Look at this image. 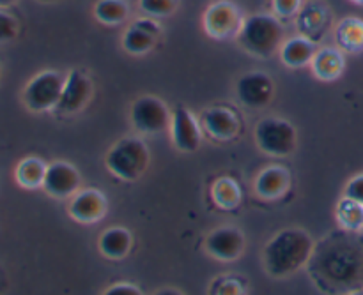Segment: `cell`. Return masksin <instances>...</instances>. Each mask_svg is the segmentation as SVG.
Returning a JSON list of instances; mask_svg holds the SVG:
<instances>
[{
	"instance_id": "obj_8",
	"label": "cell",
	"mask_w": 363,
	"mask_h": 295,
	"mask_svg": "<svg viewBox=\"0 0 363 295\" xmlns=\"http://www.w3.org/2000/svg\"><path fill=\"white\" fill-rule=\"evenodd\" d=\"M92 94H94V85H92L91 76L82 69H71L66 74L62 96H60V101L53 110V113L59 117L78 115L87 108Z\"/></svg>"
},
{
	"instance_id": "obj_26",
	"label": "cell",
	"mask_w": 363,
	"mask_h": 295,
	"mask_svg": "<svg viewBox=\"0 0 363 295\" xmlns=\"http://www.w3.org/2000/svg\"><path fill=\"white\" fill-rule=\"evenodd\" d=\"M179 7V0H138V9L144 16L169 18Z\"/></svg>"
},
{
	"instance_id": "obj_35",
	"label": "cell",
	"mask_w": 363,
	"mask_h": 295,
	"mask_svg": "<svg viewBox=\"0 0 363 295\" xmlns=\"http://www.w3.org/2000/svg\"><path fill=\"white\" fill-rule=\"evenodd\" d=\"M35 2H39V4H57V2H60V0H35Z\"/></svg>"
},
{
	"instance_id": "obj_25",
	"label": "cell",
	"mask_w": 363,
	"mask_h": 295,
	"mask_svg": "<svg viewBox=\"0 0 363 295\" xmlns=\"http://www.w3.org/2000/svg\"><path fill=\"white\" fill-rule=\"evenodd\" d=\"M337 223L347 232H358L363 230V205L351 198L342 197L335 207Z\"/></svg>"
},
{
	"instance_id": "obj_30",
	"label": "cell",
	"mask_w": 363,
	"mask_h": 295,
	"mask_svg": "<svg viewBox=\"0 0 363 295\" xmlns=\"http://www.w3.org/2000/svg\"><path fill=\"white\" fill-rule=\"evenodd\" d=\"M344 197L363 205V173H358L353 179L347 180L346 187H344Z\"/></svg>"
},
{
	"instance_id": "obj_32",
	"label": "cell",
	"mask_w": 363,
	"mask_h": 295,
	"mask_svg": "<svg viewBox=\"0 0 363 295\" xmlns=\"http://www.w3.org/2000/svg\"><path fill=\"white\" fill-rule=\"evenodd\" d=\"M101 295H144V292L133 283H116V285L108 287Z\"/></svg>"
},
{
	"instance_id": "obj_6",
	"label": "cell",
	"mask_w": 363,
	"mask_h": 295,
	"mask_svg": "<svg viewBox=\"0 0 363 295\" xmlns=\"http://www.w3.org/2000/svg\"><path fill=\"white\" fill-rule=\"evenodd\" d=\"M172 110L163 99L156 96H140L131 103L130 120L137 133L145 137H156L169 131Z\"/></svg>"
},
{
	"instance_id": "obj_23",
	"label": "cell",
	"mask_w": 363,
	"mask_h": 295,
	"mask_svg": "<svg viewBox=\"0 0 363 295\" xmlns=\"http://www.w3.org/2000/svg\"><path fill=\"white\" fill-rule=\"evenodd\" d=\"M121 45H123L124 52L130 53V55L142 57L147 55L149 52H152V50L156 48L158 37H155L152 34H149V32L142 30L137 25L131 23L130 27L124 30L123 37H121Z\"/></svg>"
},
{
	"instance_id": "obj_1",
	"label": "cell",
	"mask_w": 363,
	"mask_h": 295,
	"mask_svg": "<svg viewBox=\"0 0 363 295\" xmlns=\"http://www.w3.org/2000/svg\"><path fill=\"white\" fill-rule=\"evenodd\" d=\"M314 246V239L305 230L284 229L262 250V265L273 278H287L308 264Z\"/></svg>"
},
{
	"instance_id": "obj_24",
	"label": "cell",
	"mask_w": 363,
	"mask_h": 295,
	"mask_svg": "<svg viewBox=\"0 0 363 295\" xmlns=\"http://www.w3.org/2000/svg\"><path fill=\"white\" fill-rule=\"evenodd\" d=\"M92 14L99 23L116 27L130 18V6L126 0H98L92 7Z\"/></svg>"
},
{
	"instance_id": "obj_36",
	"label": "cell",
	"mask_w": 363,
	"mask_h": 295,
	"mask_svg": "<svg viewBox=\"0 0 363 295\" xmlns=\"http://www.w3.org/2000/svg\"><path fill=\"white\" fill-rule=\"evenodd\" d=\"M350 295H363V290H354V292H351Z\"/></svg>"
},
{
	"instance_id": "obj_27",
	"label": "cell",
	"mask_w": 363,
	"mask_h": 295,
	"mask_svg": "<svg viewBox=\"0 0 363 295\" xmlns=\"http://www.w3.org/2000/svg\"><path fill=\"white\" fill-rule=\"evenodd\" d=\"M20 34V23L13 14L7 13L6 9H0V45L14 41Z\"/></svg>"
},
{
	"instance_id": "obj_34",
	"label": "cell",
	"mask_w": 363,
	"mask_h": 295,
	"mask_svg": "<svg viewBox=\"0 0 363 295\" xmlns=\"http://www.w3.org/2000/svg\"><path fill=\"white\" fill-rule=\"evenodd\" d=\"M16 2L18 0H0V9H9V7H13Z\"/></svg>"
},
{
	"instance_id": "obj_4",
	"label": "cell",
	"mask_w": 363,
	"mask_h": 295,
	"mask_svg": "<svg viewBox=\"0 0 363 295\" xmlns=\"http://www.w3.org/2000/svg\"><path fill=\"white\" fill-rule=\"evenodd\" d=\"M259 151L269 158H289L298 149V129L282 117H264L254 129Z\"/></svg>"
},
{
	"instance_id": "obj_13",
	"label": "cell",
	"mask_w": 363,
	"mask_h": 295,
	"mask_svg": "<svg viewBox=\"0 0 363 295\" xmlns=\"http://www.w3.org/2000/svg\"><path fill=\"white\" fill-rule=\"evenodd\" d=\"M82 186V175L67 161H53L50 163L46 168L45 183H43V190L53 198H71L80 191Z\"/></svg>"
},
{
	"instance_id": "obj_11",
	"label": "cell",
	"mask_w": 363,
	"mask_h": 295,
	"mask_svg": "<svg viewBox=\"0 0 363 295\" xmlns=\"http://www.w3.org/2000/svg\"><path fill=\"white\" fill-rule=\"evenodd\" d=\"M199 122H201L202 133L220 144L234 141L243 129V124H241L238 113L225 106H213V108L204 110L199 115Z\"/></svg>"
},
{
	"instance_id": "obj_10",
	"label": "cell",
	"mask_w": 363,
	"mask_h": 295,
	"mask_svg": "<svg viewBox=\"0 0 363 295\" xmlns=\"http://www.w3.org/2000/svg\"><path fill=\"white\" fill-rule=\"evenodd\" d=\"M170 140L183 154H194L202 145V127L199 117H195L186 106H176L170 119Z\"/></svg>"
},
{
	"instance_id": "obj_33",
	"label": "cell",
	"mask_w": 363,
	"mask_h": 295,
	"mask_svg": "<svg viewBox=\"0 0 363 295\" xmlns=\"http://www.w3.org/2000/svg\"><path fill=\"white\" fill-rule=\"evenodd\" d=\"M155 295H184V294L179 292V290H176V289H162V290H158Z\"/></svg>"
},
{
	"instance_id": "obj_3",
	"label": "cell",
	"mask_w": 363,
	"mask_h": 295,
	"mask_svg": "<svg viewBox=\"0 0 363 295\" xmlns=\"http://www.w3.org/2000/svg\"><path fill=\"white\" fill-rule=\"evenodd\" d=\"M151 161V152L145 141L138 137H124L117 140L105 154L108 173L124 183L142 179Z\"/></svg>"
},
{
	"instance_id": "obj_22",
	"label": "cell",
	"mask_w": 363,
	"mask_h": 295,
	"mask_svg": "<svg viewBox=\"0 0 363 295\" xmlns=\"http://www.w3.org/2000/svg\"><path fill=\"white\" fill-rule=\"evenodd\" d=\"M46 168L48 165L41 158L28 156L16 165L14 179L25 190H38V187H43V183H45Z\"/></svg>"
},
{
	"instance_id": "obj_14",
	"label": "cell",
	"mask_w": 363,
	"mask_h": 295,
	"mask_svg": "<svg viewBox=\"0 0 363 295\" xmlns=\"http://www.w3.org/2000/svg\"><path fill=\"white\" fill-rule=\"evenodd\" d=\"M108 211V202L106 197L99 190L85 187L77 195H73L67 205L71 219L82 225H92V223L101 221Z\"/></svg>"
},
{
	"instance_id": "obj_9",
	"label": "cell",
	"mask_w": 363,
	"mask_h": 295,
	"mask_svg": "<svg viewBox=\"0 0 363 295\" xmlns=\"http://www.w3.org/2000/svg\"><path fill=\"white\" fill-rule=\"evenodd\" d=\"M238 103L248 110H262L275 98V81L266 71H248L234 87Z\"/></svg>"
},
{
	"instance_id": "obj_17",
	"label": "cell",
	"mask_w": 363,
	"mask_h": 295,
	"mask_svg": "<svg viewBox=\"0 0 363 295\" xmlns=\"http://www.w3.org/2000/svg\"><path fill=\"white\" fill-rule=\"evenodd\" d=\"M312 74L321 81L339 80L346 69V57L337 46H325L318 48L314 59L311 62Z\"/></svg>"
},
{
	"instance_id": "obj_5",
	"label": "cell",
	"mask_w": 363,
	"mask_h": 295,
	"mask_svg": "<svg viewBox=\"0 0 363 295\" xmlns=\"http://www.w3.org/2000/svg\"><path fill=\"white\" fill-rule=\"evenodd\" d=\"M64 83H66V74L60 71H39L27 81L21 92L23 106L32 113L53 112L60 101Z\"/></svg>"
},
{
	"instance_id": "obj_21",
	"label": "cell",
	"mask_w": 363,
	"mask_h": 295,
	"mask_svg": "<svg viewBox=\"0 0 363 295\" xmlns=\"http://www.w3.org/2000/svg\"><path fill=\"white\" fill-rule=\"evenodd\" d=\"M211 200L222 211H234L241 205L243 200V193L241 187L233 177H220L213 183L211 186Z\"/></svg>"
},
{
	"instance_id": "obj_20",
	"label": "cell",
	"mask_w": 363,
	"mask_h": 295,
	"mask_svg": "<svg viewBox=\"0 0 363 295\" xmlns=\"http://www.w3.org/2000/svg\"><path fill=\"white\" fill-rule=\"evenodd\" d=\"M337 48L344 53L363 52V20L358 16H346L335 27Z\"/></svg>"
},
{
	"instance_id": "obj_31",
	"label": "cell",
	"mask_w": 363,
	"mask_h": 295,
	"mask_svg": "<svg viewBox=\"0 0 363 295\" xmlns=\"http://www.w3.org/2000/svg\"><path fill=\"white\" fill-rule=\"evenodd\" d=\"M133 25H137L138 28L149 32V34H152L155 37H158V39H160V35H162V32H163L162 25L158 23V20H156V18H151V16L137 18V20L133 21Z\"/></svg>"
},
{
	"instance_id": "obj_37",
	"label": "cell",
	"mask_w": 363,
	"mask_h": 295,
	"mask_svg": "<svg viewBox=\"0 0 363 295\" xmlns=\"http://www.w3.org/2000/svg\"><path fill=\"white\" fill-rule=\"evenodd\" d=\"M353 4H357V6H363V0H351Z\"/></svg>"
},
{
	"instance_id": "obj_15",
	"label": "cell",
	"mask_w": 363,
	"mask_h": 295,
	"mask_svg": "<svg viewBox=\"0 0 363 295\" xmlns=\"http://www.w3.org/2000/svg\"><path fill=\"white\" fill-rule=\"evenodd\" d=\"M330 21H332V11L323 0H308L296 14L298 30L312 41H318L319 35L326 34Z\"/></svg>"
},
{
	"instance_id": "obj_2",
	"label": "cell",
	"mask_w": 363,
	"mask_h": 295,
	"mask_svg": "<svg viewBox=\"0 0 363 295\" xmlns=\"http://www.w3.org/2000/svg\"><path fill=\"white\" fill-rule=\"evenodd\" d=\"M284 34L286 30L282 20H279L275 14L257 13L245 18L236 41L248 55L255 59H269L280 52Z\"/></svg>"
},
{
	"instance_id": "obj_18",
	"label": "cell",
	"mask_w": 363,
	"mask_h": 295,
	"mask_svg": "<svg viewBox=\"0 0 363 295\" xmlns=\"http://www.w3.org/2000/svg\"><path fill=\"white\" fill-rule=\"evenodd\" d=\"M318 52V45L312 39L305 35H294V37L286 39L280 46V62L289 69H301V67L311 66Z\"/></svg>"
},
{
	"instance_id": "obj_28",
	"label": "cell",
	"mask_w": 363,
	"mask_h": 295,
	"mask_svg": "<svg viewBox=\"0 0 363 295\" xmlns=\"http://www.w3.org/2000/svg\"><path fill=\"white\" fill-rule=\"evenodd\" d=\"M303 0H272V9L279 20H291L300 13Z\"/></svg>"
},
{
	"instance_id": "obj_7",
	"label": "cell",
	"mask_w": 363,
	"mask_h": 295,
	"mask_svg": "<svg viewBox=\"0 0 363 295\" xmlns=\"http://www.w3.org/2000/svg\"><path fill=\"white\" fill-rule=\"evenodd\" d=\"M243 14L233 0H215L202 14V27L211 39L227 41L236 39L243 27Z\"/></svg>"
},
{
	"instance_id": "obj_16",
	"label": "cell",
	"mask_w": 363,
	"mask_h": 295,
	"mask_svg": "<svg viewBox=\"0 0 363 295\" xmlns=\"http://www.w3.org/2000/svg\"><path fill=\"white\" fill-rule=\"evenodd\" d=\"M291 173L286 166L272 165L262 168L254 180V191L262 200H279L289 191Z\"/></svg>"
},
{
	"instance_id": "obj_38",
	"label": "cell",
	"mask_w": 363,
	"mask_h": 295,
	"mask_svg": "<svg viewBox=\"0 0 363 295\" xmlns=\"http://www.w3.org/2000/svg\"><path fill=\"white\" fill-rule=\"evenodd\" d=\"M0 74H2V66H0Z\"/></svg>"
},
{
	"instance_id": "obj_19",
	"label": "cell",
	"mask_w": 363,
	"mask_h": 295,
	"mask_svg": "<svg viewBox=\"0 0 363 295\" xmlns=\"http://www.w3.org/2000/svg\"><path fill=\"white\" fill-rule=\"evenodd\" d=\"M133 246V237L124 226H110L101 233L98 241V250L108 260H123L130 255Z\"/></svg>"
},
{
	"instance_id": "obj_29",
	"label": "cell",
	"mask_w": 363,
	"mask_h": 295,
	"mask_svg": "<svg viewBox=\"0 0 363 295\" xmlns=\"http://www.w3.org/2000/svg\"><path fill=\"white\" fill-rule=\"evenodd\" d=\"M211 295H245V287L238 279L225 278L222 282L215 283Z\"/></svg>"
},
{
	"instance_id": "obj_12",
	"label": "cell",
	"mask_w": 363,
	"mask_h": 295,
	"mask_svg": "<svg viewBox=\"0 0 363 295\" xmlns=\"http://www.w3.org/2000/svg\"><path fill=\"white\" fill-rule=\"evenodd\" d=\"M245 236L236 226H218L206 237V253L215 260L234 262L245 253Z\"/></svg>"
}]
</instances>
